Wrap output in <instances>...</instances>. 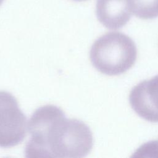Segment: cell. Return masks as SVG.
I'll return each instance as SVG.
<instances>
[{"label":"cell","mask_w":158,"mask_h":158,"mask_svg":"<svg viewBox=\"0 0 158 158\" xmlns=\"http://www.w3.org/2000/svg\"><path fill=\"white\" fill-rule=\"evenodd\" d=\"M131 12L142 19L158 17V0H128Z\"/></svg>","instance_id":"cell-6"},{"label":"cell","mask_w":158,"mask_h":158,"mask_svg":"<svg viewBox=\"0 0 158 158\" xmlns=\"http://www.w3.org/2000/svg\"><path fill=\"white\" fill-rule=\"evenodd\" d=\"M4 1V0H0V6L2 4V3Z\"/></svg>","instance_id":"cell-8"},{"label":"cell","mask_w":158,"mask_h":158,"mask_svg":"<svg viewBox=\"0 0 158 158\" xmlns=\"http://www.w3.org/2000/svg\"><path fill=\"white\" fill-rule=\"evenodd\" d=\"M30 135L25 154L27 157L80 158L93 146L89 127L83 122L70 119L59 107L46 105L37 109L28 123Z\"/></svg>","instance_id":"cell-1"},{"label":"cell","mask_w":158,"mask_h":158,"mask_svg":"<svg viewBox=\"0 0 158 158\" xmlns=\"http://www.w3.org/2000/svg\"><path fill=\"white\" fill-rule=\"evenodd\" d=\"M129 102L140 117L158 123V75L135 86L130 91Z\"/></svg>","instance_id":"cell-4"},{"label":"cell","mask_w":158,"mask_h":158,"mask_svg":"<svg viewBox=\"0 0 158 158\" xmlns=\"http://www.w3.org/2000/svg\"><path fill=\"white\" fill-rule=\"evenodd\" d=\"M137 49L133 40L118 31L108 32L93 44L89 58L99 72L107 75H120L135 63Z\"/></svg>","instance_id":"cell-2"},{"label":"cell","mask_w":158,"mask_h":158,"mask_svg":"<svg viewBox=\"0 0 158 158\" xmlns=\"http://www.w3.org/2000/svg\"><path fill=\"white\" fill-rule=\"evenodd\" d=\"M140 149L144 150L146 153L156 154V156H158V141L147 143L144 145H143L140 148Z\"/></svg>","instance_id":"cell-7"},{"label":"cell","mask_w":158,"mask_h":158,"mask_svg":"<svg viewBox=\"0 0 158 158\" xmlns=\"http://www.w3.org/2000/svg\"><path fill=\"white\" fill-rule=\"evenodd\" d=\"M128 0H97L96 14L98 20L110 30L125 26L131 17Z\"/></svg>","instance_id":"cell-5"},{"label":"cell","mask_w":158,"mask_h":158,"mask_svg":"<svg viewBox=\"0 0 158 158\" xmlns=\"http://www.w3.org/2000/svg\"><path fill=\"white\" fill-rule=\"evenodd\" d=\"M27 128V118L16 98L10 93L0 91V147L19 144L25 136Z\"/></svg>","instance_id":"cell-3"},{"label":"cell","mask_w":158,"mask_h":158,"mask_svg":"<svg viewBox=\"0 0 158 158\" xmlns=\"http://www.w3.org/2000/svg\"><path fill=\"white\" fill-rule=\"evenodd\" d=\"M73 1H85V0H73Z\"/></svg>","instance_id":"cell-9"}]
</instances>
